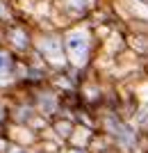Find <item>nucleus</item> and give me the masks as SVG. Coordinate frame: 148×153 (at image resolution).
Wrapping results in <instances>:
<instances>
[{
    "instance_id": "nucleus-1",
    "label": "nucleus",
    "mask_w": 148,
    "mask_h": 153,
    "mask_svg": "<svg viewBox=\"0 0 148 153\" xmlns=\"http://www.w3.org/2000/svg\"><path fill=\"white\" fill-rule=\"evenodd\" d=\"M105 130H107V135H110L121 149H125V151H132V149L139 144V130H137V126L119 119L116 114L105 117Z\"/></svg>"
},
{
    "instance_id": "nucleus-2",
    "label": "nucleus",
    "mask_w": 148,
    "mask_h": 153,
    "mask_svg": "<svg viewBox=\"0 0 148 153\" xmlns=\"http://www.w3.org/2000/svg\"><path fill=\"white\" fill-rule=\"evenodd\" d=\"M66 53H68V57L75 62V66H82L87 62V55H89V39L84 32H71V34H66Z\"/></svg>"
},
{
    "instance_id": "nucleus-3",
    "label": "nucleus",
    "mask_w": 148,
    "mask_h": 153,
    "mask_svg": "<svg viewBox=\"0 0 148 153\" xmlns=\"http://www.w3.org/2000/svg\"><path fill=\"white\" fill-rule=\"evenodd\" d=\"M9 69H12V57H9L7 53H0V76L7 73Z\"/></svg>"
}]
</instances>
